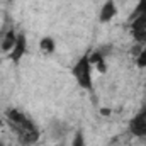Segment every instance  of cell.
I'll return each instance as SVG.
<instances>
[{"label":"cell","mask_w":146,"mask_h":146,"mask_svg":"<svg viewBox=\"0 0 146 146\" xmlns=\"http://www.w3.org/2000/svg\"><path fill=\"white\" fill-rule=\"evenodd\" d=\"M92 66L94 65L90 63V54L85 53L76 60V63L72 68V73L75 76V80H76V83H78V87L83 88V90L92 88V83H94L92 82Z\"/></svg>","instance_id":"6da1fadb"},{"label":"cell","mask_w":146,"mask_h":146,"mask_svg":"<svg viewBox=\"0 0 146 146\" xmlns=\"http://www.w3.org/2000/svg\"><path fill=\"white\" fill-rule=\"evenodd\" d=\"M5 117L9 121V126H15V127H21V129H27V131H34L37 129L36 124L19 109H7L5 110Z\"/></svg>","instance_id":"7a4b0ae2"},{"label":"cell","mask_w":146,"mask_h":146,"mask_svg":"<svg viewBox=\"0 0 146 146\" xmlns=\"http://www.w3.org/2000/svg\"><path fill=\"white\" fill-rule=\"evenodd\" d=\"M129 133L136 138H146V104L129 121Z\"/></svg>","instance_id":"3957f363"},{"label":"cell","mask_w":146,"mask_h":146,"mask_svg":"<svg viewBox=\"0 0 146 146\" xmlns=\"http://www.w3.org/2000/svg\"><path fill=\"white\" fill-rule=\"evenodd\" d=\"M70 133V124L63 119H53L48 126V134L53 141H63Z\"/></svg>","instance_id":"277c9868"},{"label":"cell","mask_w":146,"mask_h":146,"mask_svg":"<svg viewBox=\"0 0 146 146\" xmlns=\"http://www.w3.org/2000/svg\"><path fill=\"white\" fill-rule=\"evenodd\" d=\"M26 51H27V37H26L24 33H19L17 34V41H15V46H14L12 53L9 54V58L14 63H17L19 60H22V56L26 54Z\"/></svg>","instance_id":"5b68a950"},{"label":"cell","mask_w":146,"mask_h":146,"mask_svg":"<svg viewBox=\"0 0 146 146\" xmlns=\"http://www.w3.org/2000/svg\"><path fill=\"white\" fill-rule=\"evenodd\" d=\"M17 34L19 33L10 26L9 31L5 33V36L2 37V41H0V51L2 53H5V54H10L12 53V49L15 46V41H17Z\"/></svg>","instance_id":"8992f818"},{"label":"cell","mask_w":146,"mask_h":146,"mask_svg":"<svg viewBox=\"0 0 146 146\" xmlns=\"http://www.w3.org/2000/svg\"><path fill=\"white\" fill-rule=\"evenodd\" d=\"M117 14V7H115V2L114 0H106V3L100 7V12H99V21L100 22H109L115 17Z\"/></svg>","instance_id":"52a82bcc"},{"label":"cell","mask_w":146,"mask_h":146,"mask_svg":"<svg viewBox=\"0 0 146 146\" xmlns=\"http://www.w3.org/2000/svg\"><path fill=\"white\" fill-rule=\"evenodd\" d=\"M131 31H146V12L131 15Z\"/></svg>","instance_id":"ba28073f"},{"label":"cell","mask_w":146,"mask_h":146,"mask_svg":"<svg viewBox=\"0 0 146 146\" xmlns=\"http://www.w3.org/2000/svg\"><path fill=\"white\" fill-rule=\"evenodd\" d=\"M39 49L44 53V54H51V53H54V49H56V42H54V39L51 36H44L41 41H39Z\"/></svg>","instance_id":"9c48e42d"},{"label":"cell","mask_w":146,"mask_h":146,"mask_svg":"<svg viewBox=\"0 0 146 146\" xmlns=\"http://www.w3.org/2000/svg\"><path fill=\"white\" fill-rule=\"evenodd\" d=\"M72 146H85V136H83V131L82 129H76L75 131L73 139H72Z\"/></svg>","instance_id":"30bf717a"},{"label":"cell","mask_w":146,"mask_h":146,"mask_svg":"<svg viewBox=\"0 0 146 146\" xmlns=\"http://www.w3.org/2000/svg\"><path fill=\"white\" fill-rule=\"evenodd\" d=\"M97 51L100 53V56H102L104 60H107L110 54L114 53V46H112V44H102V46H100V48H99Z\"/></svg>","instance_id":"8fae6325"},{"label":"cell","mask_w":146,"mask_h":146,"mask_svg":"<svg viewBox=\"0 0 146 146\" xmlns=\"http://www.w3.org/2000/svg\"><path fill=\"white\" fill-rule=\"evenodd\" d=\"M136 65L139 68H146V42H145V46H143V49H141V53L136 56Z\"/></svg>","instance_id":"7c38bea8"},{"label":"cell","mask_w":146,"mask_h":146,"mask_svg":"<svg viewBox=\"0 0 146 146\" xmlns=\"http://www.w3.org/2000/svg\"><path fill=\"white\" fill-rule=\"evenodd\" d=\"M141 12H146V0H139V2H138V5H136V9H134L133 15L141 14Z\"/></svg>","instance_id":"4fadbf2b"},{"label":"cell","mask_w":146,"mask_h":146,"mask_svg":"<svg viewBox=\"0 0 146 146\" xmlns=\"http://www.w3.org/2000/svg\"><path fill=\"white\" fill-rule=\"evenodd\" d=\"M9 27H10V26H9V24H3V26H2V27H0V41H2V37L5 36V33H7V31H9Z\"/></svg>","instance_id":"5bb4252c"},{"label":"cell","mask_w":146,"mask_h":146,"mask_svg":"<svg viewBox=\"0 0 146 146\" xmlns=\"http://www.w3.org/2000/svg\"><path fill=\"white\" fill-rule=\"evenodd\" d=\"M2 124H3V121H2V119H0V126H2Z\"/></svg>","instance_id":"9a60e30c"},{"label":"cell","mask_w":146,"mask_h":146,"mask_svg":"<svg viewBox=\"0 0 146 146\" xmlns=\"http://www.w3.org/2000/svg\"><path fill=\"white\" fill-rule=\"evenodd\" d=\"M0 146H5V145H3V143H0Z\"/></svg>","instance_id":"2e32d148"}]
</instances>
